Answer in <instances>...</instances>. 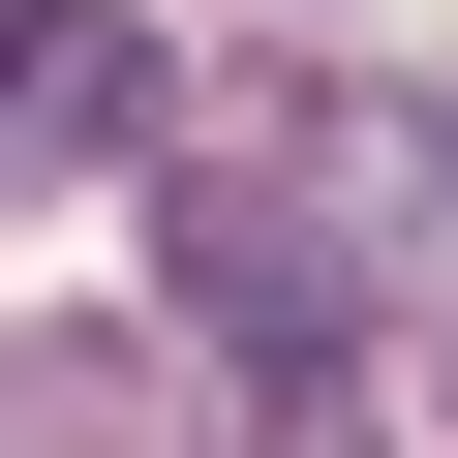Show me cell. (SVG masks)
<instances>
[{
  "label": "cell",
  "mask_w": 458,
  "mask_h": 458,
  "mask_svg": "<svg viewBox=\"0 0 458 458\" xmlns=\"http://www.w3.org/2000/svg\"><path fill=\"white\" fill-rule=\"evenodd\" d=\"M428 397H458V336H428Z\"/></svg>",
  "instance_id": "3"
},
{
  "label": "cell",
  "mask_w": 458,
  "mask_h": 458,
  "mask_svg": "<svg viewBox=\"0 0 458 458\" xmlns=\"http://www.w3.org/2000/svg\"><path fill=\"white\" fill-rule=\"evenodd\" d=\"M0 123H31V153L92 183V153H153V123H183V62L123 31V0H62V31H31V62H0Z\"/></svg>",
  "instance_id": "2"
},
{
  "label": "cell",
  "mask_w": 458,
  "mask_h": 458,
  "mask_svg": "<svg viewBox=\"0 0 458 458\" xmlns=\"http://www.w3.org/2000/svg\"><path fill=\"white\" fill-rule=\"evenodd\" d=\"M336 183H367V123H336V92H245V123H183V153H153V306L276 367V458L336 428V336H367V245H397V214H336Z\"/></svg>",
  "instance_id": "1"
}]
</instances>
